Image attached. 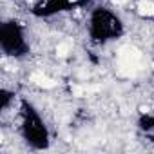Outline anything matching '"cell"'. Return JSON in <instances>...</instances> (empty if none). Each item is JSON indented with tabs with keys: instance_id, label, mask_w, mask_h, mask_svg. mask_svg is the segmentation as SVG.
<instances>
[{
	"instance_id": "1",
	"label": "cell",
	"mask_w": 154,
	"mask_h": 154,
	"mask_svg": "<svg viewBox=\"0 0 154 154\" xmlns=\"http://www.w3.org/2000/svg\"><path fill=\"white\" fill-rule=\"evenodd\" d=\"M33 82H36V84H38L40 87H44V89H51V87L56 85L54 80L47 78V76H44V74H33Z\"/></svg>"
},
{
	"instance_id": "2",
	"label": "cell",
	"mask_w": 154,
	"mask_h": 154,
	"mask_svg": "<svg viewBox=\"0 0 154 154\" xmlns=\"http://www.w3.org/2000/svg\"><path fill=\"white\" fill-rule=\"evenodd\" d=\"M138 11L145 17H152L154 15V2L152 0H141L138 4Z\"/></svg>"
},
{
	"instance_id": "3",
	"label": "cell",
	"mask_w": 154,
	"mask_h": 154,
	"mask_svg": "<svg viewBox=\"0 0 154 154\" xmlns=\"http://www.w3.org/2000/svg\"><path fill=\"white\" fill-rule=\"evenodd\" d=\"M122 58H125V60H136L138 58V51L134 47H123L122 49Z\"/></svg>"
},
{
	"instance_id": "4",
	"label": "cell",
	"mask_w": 154,
	"mask_h": 154,
	"mask_svg": "<svg viewBox=\"0 0 154 154\" xmlns=\"http://www.w3.org/2000/svg\"><path fill=\"white\" fill-rule=\"evenodd\" d=\"M67 53H69V47H67L65 44H60V45L56 47V54H58V56L63 58V56H67Z\"/></svg>"
},
{
	"instance_id": "5",
	"label": "cell",
	"mask_w": 154,
	"mask_h": 154,
	"mask_svg": "<svg viewBox=\"0 0 154 154\" xmlns=\"http://www.w3.org/2000/svg\"><path fill=\"white\" fill-rule=\"evenodd\" d=\"M112 2H114V4H123L125 0H112Z\"/></svg>"
}]
</instances>
